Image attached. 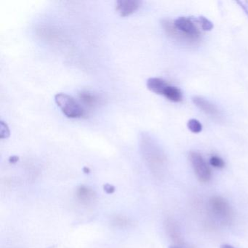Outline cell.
Here are the masks:
<instances>
[{
	"label": "cell",
	"mask_w": 248,
	"mask_h": 248,
	"mask_svg": "<svg viewBox=\"0 0 248 248\" xmlns=\"http://www.w3.org/2000/svg\"><path fill=\"white\" fill-rule=\"evenodd\" d=\"M55 101L62 112L69 118H79L85 114V109L73 97L63 93L56 94Z\"/></svg>",
	"instance_id": "6da1fadb"
},
{
	"label": "cell",
	"mask_w": 248,
	"mask_h": 248,
	"mask_svg": "<svg viewBox=\"0 0 248 248\" xmlns=\"http://www.w3.org/2000/svg\"><path fill=\"white\" fill-rule=\"evenodd\" d=\"M189 159L197 178L201 182H208L211 179V170L202 156L197 152H192L190 153Z\"/></svg>",
	"instance_id": "7a4b0ae2"
},
{
	"label": "cell",
	"mask_w": 248,
	"mask_h": 248,
	"mask_svg": "<svg viewBox=\"0 0 248 248\" xmlns=\"http://www.w3.org/2000/svg\"><path fill=\"white\" fill-rule=\"evenodd\" d=\"M212 211L223 220H229L232 217V211L229 203L220 197H214L210 200Z\"/></svg>",
	"instance_id": "3957f363"
},
{
	"label": "cell",
	"mask_w": 248,
	"mask_h": 248,
	"mask_svg": "<svg viewBox=\"0 0 248 248\" xmlns=\"http://www.w3.org/2000/svg\"><path fill=\"white\" fill-rule=\"evenodd\" d=\"M174 26L178 31L184 33L186 35L198 40L200 31L194 24V20L186 17H179L173 23Z\"/></svg>",
	"instance_id": "277c9868"
},
{
	"label": "cell",
	"mask_w": 248,
	"mask_h": 248,
	"mask_svg": "<svg viewBox=\"0 0 248 248\" xmlns=\"http://www.w3.org/2000/svg\"><path fill=\"white\" fill-rule=\"evenodd\" d=\"M140 5L138 0H118L116 2V10L122 16H127L139 9Z\"/></svg>",
	"instance_id": "5b68a950"
},
{
	"label": "cell",
	"mask_w": 248,
	"mask_h": 248,
	"mask_svg": "<svg viewBox=\"0 0 248 248\" xmlns=\"http://www.w3.org/2000/svg\"><path fill=\"white\" fill-rule=\"evenodd\" d=\"M193 103L200 108V110L205 113L207 115L214 118L220 117V112L218 109L211 103L202 97L195 96L192 98Z\"/></svg>",
	"instance_id": "8992f818"
},
{
	"label": "cell",
	"mask_w": 248,
	"mask_h": 248,
	"mask_svg": "<svg viewBox=\"0 0 248 248\" xmlns=\"http://www.w3.org/2000/svg\"><path fill=\"white\" fill-rule=\"evenodd\" d=\"M168 84L164 79L160 78H149L146 82L148 89L152 92L159 95H163L164 91L168 86Z\"/></svg>",
	"instance_id": "52a82bcc"
},
{
	"label": "cell",
	"mask_w": 248,
	"mask_h": 248,
	"mask_svg": "<svg viewBox=\"0 0 248 248\" xmlns=\"http://www.w3.org/2000/svg\"><path fill=\"white\" fill-rule=\"evenodd\" d=\"M163 95L172 102H181L183 100L182 93L179 88L168 85L164 91Z\"/></svg>",
	"instance_id": "ba28073f"
},
{
	"label": "cell",
	"mask_w": 248,
	"mask_h": 248,
	"mask_svg": "<svg viewBox=\"0 0 248 248\" xmlns=\"http://www.w3.org/2000/svg\"><path fill=\"white\" fill-rule=\"evenodd\" d=\"M79 97H80L81 100H82L85 104L90 106L93 105L97 101L96 97L89 92L81 93Z\"/></svg>",
	"instance_id": "9c48e42d"
},
{
	"label": "cell",
	"mask_w": 248,
	"mask_h": 248,
	"mask_svg": "<svg viewBox=\"0 0 248 248\" xmlns=\"http://www.w3.org/2000/svg\"><path fill=\"white\" fill-rule=\"evenodd\" d=\"M187 126H188V128L194 133H200L202 130V125L201 123L195 119L190 120L187 123Z\"/></svg>",
	"instance_id": "30bf717a"
},
{
	"label": "cell",
	"mask_w": 248,
	"mask_h": 248,
	"mask_svg": "<svg viewBox=\"0 0 248 248\" xmlns=\"http://www.w3.org/2000/svg\"><path fill=\"white\" fill-rule=\"evenodd\" d=\"M196 21L201 25L202 29L204 31H211V30H213V23L209 21L205 17L200 16L198 19L196 20Z\"/></svg>",
	"instance_id": "8fae6325"
},
{
	"label": "cell",
	"mask_w": 248,
	"mask_h": 248,
	"mask_svg": "<svg viewBox=\"0 0 248 248\" xmlns=\"http://www.w3.org/2000/svg\"><path fill=\"white\" fill-rule=\"evenodd\" d=\"M210 163L216 168H223L225 166L224 161L217 156H212L210 159Z\"/></svg>",
	"instance_id": "7c38bea8"
},
{
	"label": "cell",
	"mask_w": 248,
	"mask_h": 248,
	"mask_svg": "<svg viewBox=\"0 0 248 248\" xmlns=\"http://www.w3.org/2000/svg\"><path fill=\"white\" fill-rule=\"evenodd\" d=\"M10 131L8 127H7V124L4 123V122L1 123V138H7L9 136Z\"/></svg>",
	"instance_id": "4fadbf2b"
},
{
	"label": "cell",
	"mask_w": 248,
	"mask_h": 248,
	"mask_svg": "<svg viewBox=\"0 0 248 248\" xmlns=\"http://www.w3.org/2000/svg\"><path fill=\"white\" fill-rule=\"evenodd\" d=\"M236 3L239 4V6L243 9L248 16V1H242H242H238Z\"/></svg>",
	"instance_id": "5bb4252c"
},
{
	"label": "cell",
	"mask_w": 248,
	"mask_h": 248,
	"mask_svg": "<svg viewBox=\"0 0 248 248\" xmlns=\"http://www.w3.org/2000/svg\"><path fill=\"white\" fill-rule=\"evenodd\" d=\"M220 248H234L233 247L229 245H223L220 246Z\"/></svg>",
	"instance_id": "9a60e30c"
},
{
	"label": "cell",
	"mask_w": 248,
	"mask_h": 248,
	"mask_svg": "<svg viewBox=\"0 0 248 248\" xmlns=\"http://www.w3.org/2000/svg\"><path fill=\"white\" fill-rule=\"evenodd\" d=\"M170 248H177V247H170Z\"/></svg>",
	"instance_id": "2e32d148"
}]
</instances>
